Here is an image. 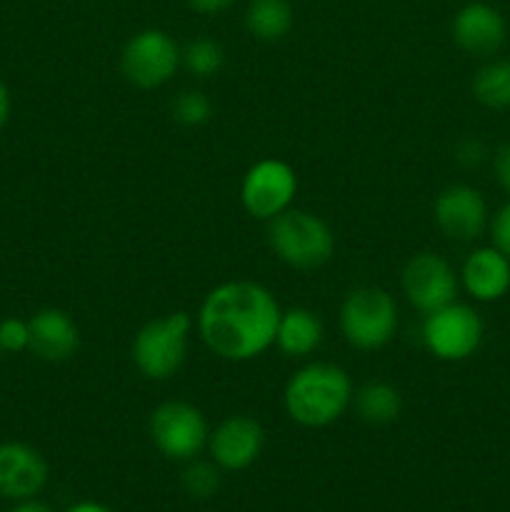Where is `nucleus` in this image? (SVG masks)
I'll return each instance as SVG.
<instances>
[{
    "instance_id": "f257e3e1",
    "label": "nucleus",
    "mask_w": 510,
    "mask_h": 512,
    "mask_svg": "<svg viewBox=\"0 0 510 512\" xmlns=\"http://www.w3.org/2000/svg\"><path fill=\"white\" fill-rule=\"evenodd\" d=\"M280 305L265 285L228 280L205 295L198 333L208 350L228 363H248L275 345Z\"/></svg>"
},
{
    "instance_id": "f03ea898",
    "label": "nucleus",
    "mask_w": 510,
    "mask_h": 512,
    "mask_svg": "<svg viewBox=\"0 0 510 512\" xmlns=\"http://www.w3.org/2000/svg\"><path fill=\"white\" fill-rule=\"evenodd\" d=\"M353 403L350 375L335 363H308L290 375L283 393L285 413L303 428L335 423Z\"/></svg>"
},
{
    "instance_id": "7ed1b4c3",
    "label": "nucleus",
    "mask_w": 510,
    "mask_h": 512,
    "mask_svg": "<svg viewBox=\"0 0 510 512\" xmlns=\"http://www.w3.org/2000/svg\"><path fill=\"white\" fill-rule=\"evenodd\" d=\"M268 243L275 258L295 270L320 268L335 253V235L330 225L300 208H288L268 220Z\"/></svg>"
},
{
    "instance_id": "20e7f679",
    "label": "nucleus",
    "mask_w": 510,
    "mask_h": 512,
    "mask_svg": "<svg viewBox=\"0 0 510 512\" xmlns=\"http://www.w3.org/2000/svg\"><path fill=\"white\" fill-rule=\"evenodd\" d=\"M193 318L183 310L165 318H153L135 333L133 363L148 380H168L183 368Z\"/></svg>"
},
{
    "instance_id": "39448f33",
    "label": "nucleus",
    "mask_w": 510,
    "mask_h": 512,
    "mask_svg": "<svg viewBox=\"0 0 510 512\" xmlns=\"http://www.w3.org/2000/svg\"><path fill=\"white\" fill-rule=\"evenodd\" d=\"M343 338L358 350H378L393 340L398 330V305L383 288H355L340 305Z\"/></svg>"
},
{
    "instance_id": "423d86ee",
    "label": "nucleus",
    "mask_w": 510,
    "mask_h": 512,
    "mask_svg": "<svg viewBox=\"0 0 510 512\" xmlns=\"http://www.w3.org/2000/svg\"><path fill=\"white\" fill-rule=\"evenodd\" d=\"M150 440L168 460L188 463L208 445L210 430L205 415L185 400H168L150 413Z\"/></svg>"
},
{
    "instance_id": "0eeeda50",
    "label": "nucleus",
    "mask_w": 510,
    "mask_h": 512,
    "mask_svg": "<svg viewBox=\"0 0 510 512\" xmlns=\"http://www.w3.org/2000/svg\"><path fill=\"white\" fill-rule=\"evenodd\" d=\"M423 343L438 360L460 363L483 343V320L478 310L453 300L435 313L425 315Z\"/></svg>"
},
{
    "instance_id": "6e6552de",
    "label": "nucleus",
    "mask_w": 510,
    "mask_h": 512,
    "mask_svg": "<svg viewBox=\"0 0 510 512\" xmlns=\"http://www.w3.org/2000/svg\"><path fill=\"white\" fill-rule=\"evenodd\" d=\"M180 68V48L165 30L148 28L135 33L120 53V70L135 88H160Z\"/></svg>"
},
{
    "instance_id": "1a4fd4ad",
    "label": "nucleus",
    "mask_w": 510,
    "mask_h": 512,
    "mask_svg": "<svg viewBox=\"0 0 510 512\" xmlns=\"http://www.w3.org/2000/svg\"><path fill=\"white\" fill-rule=\"evenodd\" d=\"M298 175L285 160L263 158L248 168L240 183V203L255 220H273L293 208Z\"/></svg>"
},
{
    "instance_id": "9d476101",
    "label": "nucleus",
    "mask_w": 510,
    "mask_h": 512,
    "mask_svg": "<svg viewBox=\"0 0 510 512\" xmlns=\"http://www.w3.org/2000/svg\"><path fill=\"white\" fill-rule=\"evenodd\" d=\"M403 293L408 303L423 315L453 303L458 295V275L445 258L435 253H418L403 270Z\"/></svg>"
},
{
    "instance_id": "9b49d317",
    "label": "nucleus",
    "mask_w": 510,
    "mask_h": 512,
    "mask_svg": "<svg viewBox=\"0 0 510 512\" xmlns=\"http://www.w3.org/2000/svg\"><path fill=\"white\" fill-rule=\"evenodd\" d=\"M433 218L445 238L470 243V240H478L488 228V205L480 190L463 183L448 185L435 198Z\"/></svg>"
},
{
    "instance_id": "f8f14e48",
    "label": "nucleus",
    "mask_w": 510,
    "mask_h": 512,
    "mask_svg": "<svg viewBox=\"0 0 510 512\" xmlns=\"http://www.w3.org/2000/svg\"><path fill=\"white\" fill-rule=\"evenodd\" d=\"M265 430L250 415H230L210 433L208 448L215 465L223 470H245L260 458Z\"/></svg>"
},
{
    "instance_id": "ddd939ff",
    "label": "nucleus",
    "mask_w": 510,
    "mask_h": 512,
    "mask_svg": "<svg viewBox=\"0 0 510 512\" xmlns=\"http://www.w3.org/2000/svg\"><path fill=\"white\" fill-rule=\"evenodd\" d=\"M508 25L503 13L488 3H468L455 13L453 40L460 50L470 55H493L503 48Z\"/></svg>"
},
{
    "instance_id": "4468645a",
    "label": "nucleus",
    "mask_w": 510,
    "mask_h": 512,
    "mask_svg": "<svg viewBox=\"0 0 510 512\" xmlns=\"http://www.w3.org/2000/svg\"><path fill=\"white\" fill-rule=\"evenodd\" d=\"M48 483V463L25 443H0V498H35Z\"/></svg>"
},
{
    "instance_id": "2eb2a0df",
    "label": "nucleus",
    "mask_w": 510,
    "mask_h": 512,
    "mask_svg": "<svg viewBox=\"0 0 510 512\" xmlns=\"http://www.w3.org/2000/svg\"><path fill=\"white\" fill-rule=\"evenodd\" d=\"M30 348L45 363H65L80 348V330L75 320L60 308H43L28 320Z\"/></svg>"
},
{
    "instance_id": "dca6fc26",
    "label": "nucleus",
    "mask_w": 510,
    "mask_h": 512,
    "mask_svg": "<svg viewBox=\"0 0 510 512\" xmlns=\"http://www.w3.org/2000/svg\"><path fill=\"white\" fill-rule=\"evenodd\" d=\"M463 288L480 303H495L510 290V258L495 245L478 248L465 258L460 270Z\"/></svg>"
},
{
    "instance_id": "f3484780",
    "label": "nucleus",
    "mask_w": 510,
    "mask_h": 512,
    "mask_svg": "<svg viewBox=\"0 0 510 512\" xmlns=\"http://www.w3.org/2000/svg\"><path fill=\"white\" fill-rule=\"evenodd\" d=\"M323 320L308 308H290L280 313L275 345L288 358H308L323 343Z\"/></svg>"
},
{
    "instance_id": "a211bd4d",
    "label": "nucleus",
    "mask_w": 510,
    "mask_h": 512,
    "mask_svg": "<svg viewBox=\"0 0 510 512\" xmlns=\"http://www.w3.org/2000/svg\"><path fill=\"white\" fill-rule=\"evenodd\" d=\"M245 25L253 38L275 43L293 28V8L288 0H250L245 10Z\"/></svg>"
},
{
    "instance_id": "6ab92c4d",
    "label": "nucleus",
    "mask_w": 510,
    "mask_h": 512,
    "mask_svg": "<svg viewBox=\"0 0 510 512\" xmlns=\"http://www.w3.org/2000/svg\"><path fill=\"white\" fill-rule=\"evenodd\" d=\"M353 398L358 415L370 425L393 423V420H398L400 410H403V398H400L398 388H393L390 383H383V380L365 383Z\"/></svg>"
},
{
    "instance_id": "aec40b11",
    "label": "nucleus",
    "mask_w": 510,
    "mask_h": 512,
    "mask_svg": "<svg viewBox=\"0 0 510 512\" xmlns=\"http://www.w3.org/2000/svg\"><path fill=\"white\" fill-rule=\"evenodd\" d=\"M475 100L485 108L503 110L510 108V60H498L488 63L475 73L473 85Z\"/></svg>"
},
{
    "instance_id": "412c9836",
    "label": "nucleus",
    "mask_w": 510,
    "mask_h": 512,
    "mask_svg": "<svg viewBox=\"0 0 510 512\" xmlns=\"http://www.w3.org/2000/svg\"><path fill=\"white\" fill-rule=\"evenodd\" d=\"M180 63L195 78H210V75H215L223 68L225 53L220 48V43H215L213 38H195L180 50Z\"/></svg>"
},
{
    "instance_id": "4be33fe9",
    "label": "nucleus",
    "mask_w": 510,
    "mask_h": 512,
    "mask_svg": "<svg viewBox=\"0 0 510 512\" xmlns=\"http://www.w3.org/2000/svg\"><path fill=\"white\" fill-rule=\"evenodd\" d=\"M173 110V118L178 120L185 128H198V125L208 123L210 115H213V103L205 93L200 90H183L178 98L170 105Z\"/></svg>"
},
{
    "instance_id": "5701e85b",
    "label": "nucleus",
    "mask_w": 510,
    "mask_h": 512,
    "mask_svg": "<svg viewBox=\"0 0 510 512\" xmlns=\"http://www.w3.org/2000/svg\"><path fill=\"white\" fill-rule=\"evenodd\" d=\"M183 488L193 498H210V495H215L220 488L218 465L190 463L188 470L183 473Z\"/></svg>"
},
{
    "instance_id": "b1692460",
    "label": "nucleus",
    "mask_w": 510,
    "mask_h": 512,
    "mask_svg": "<svg viewBox=\"0 0 510 512\" xmlns=\"http://www.w3.org/2000/svg\"><path fill=\"white\" fill-rule=\"evenodd\" d=\"M0 348L3 353H23L30 348L28 320L5 318L0 323Z\"/></svg>"
},
{
    "instance_id": "393cba45",
    "label": "nucleus",
    "mask_w": 510,
    "mask_h": 512,
    "mask_svg": "<svg viewBox=\"0 0 510 512\" xmlns=\"http://www.w3.org/2000/svg\"><path fill=\"white\" fill-rule=\"evenodd\" d=\"M490 235H493L495 248L510 258V203H505L503 208L495 213L493 223H490Z\"/></svg>"
},
{
    "instance_id": "a878e982",
    "label": "nucleus",
    "mask_w": 510,
    "mask_h": 512,
    "mask_svg": "<svg viewBox=\"0 0 510 512\" xmlns=\"http://www.w3.org/2000/svg\"><path fill=\"white\" fill-rule=\"evenodd\" d=\"M455 158H458V163L465 165V168H475V165H480L485 160V145L473 138L463 140V143L455 148Z\"/></svg>"
},
{
    "instance_id": "bb28decb",
    "label": "nucleus",
    "mask_w": 510,
    "mask_h": 512,
    "mask_svg": "<svg viewBox=\"0 0 510 512\" xmlns=\"http://www.w3.org/2000/svg\"><path fill=\"white\" fill-rule=\"evenodd\" d=\"M493 170L500 188H503L505 193H510V143L500 145L498 148V153H495V160H493Z\"/></svg>"
},
{
    "instance_id": "cd10ccee",
    "label": "nucleus",
    "mask_w": 510,
    "mask_h": 512,
    "mask_svg": "<svg viewBox=\"0 0 510 512\" xmlns=\"http://www.w3.org/2000/svg\"><path fill=\"white\" fill-rule=\"evenodd\" d=\"M190 8L198 10L203 15H215V13H223L225 8H230L233 0H188Z\"/></svg>"
},
{
    "instance_id": "c85d7f7f",
    "label": "nucleus",
    "mask_w": 510,
    "mask_h": 512,
    "mask_svg": "<svg viewBox=\"0 0 510 512\" xmlns=\"http://www.w3.org/2000/svg\"><path fill=\"white\" fill-rule=\"evenodd\" d=\"M10 512H53V510H50L45 503H40V500L28 498V500H18V505H15Z\"/></svg>"
},
{
    "instance_id": "c756f323",
    "label": "nucleus",
    "mask_w": 510,
    "mask_h": 512,
    "mask_svg": "<svg viewBox=\"0 0 510 512\" xmlns=\"http://www.w3.org/2000/svg\"><path fill=\"white\" fill-rule=\"evenodd\" d=\"M10 118V93L3 83H0V130L5 128Z\"/></svg>"
},
{
    "instance_id": "7c9ffc66",
    "label": "nucleus",
    "mask_w": 510,
    "mask_h": 512,
    "mask_svg": "<svg viewBox=\"0 0 510 512\" xmlns=\"http://www.w3.org/2000/svg\"><path fill=\"white\" fill-rule=\"evenodd\" d=\"M68 512H113V510H108L100 503H90V500H85V503H75L73 508H68Z\"/></svg>"
},
{
    "instance_id": "2f4dec72",
    "label": "nucleus",
    "mask_w": 510,
    "mask_h": 512,
    "mask_svg": "<svg viewBox=\"0 0 510 512\" xmlns=\"http://www.w3.org/2000/svg\"><path fill=\"white\" fill-rule=\"evenodd\" d=\"M0 358H3V348H0Z\"/></svg>"
}]
</instances>
